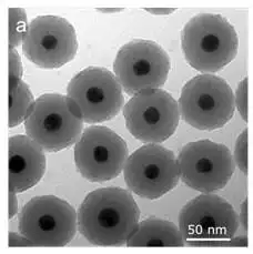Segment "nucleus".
<instances>
[{
	"label": "nucleus",
	"instance_id": "nucleus-4",
	"mask_svg": "<svg viewBox=\"0 0 253 254\" xmlns=\"http://www.w3.org/2000/svg\"><path fill=\"white\" fill-rule=\"evenodd\" d=\"M239 225L236 210L223 197L202 193L187 202L179 213V228L186 242L195 247H226Z\"/></svg>",
	"mask_w": 253,
	"mask_h": 254
},
{
	"label": "nucleus",
	"instance_id": "nucleus-5",
	"mask_svg": "<svg viewBox=\"0 0 253 254\" xmlns=\"http://www.w3.org/2000/svg\"><path fill=\"white\" fill-rule=\"evenodd\" d=\"M67 98L72 111L86 124L114 119L125 102L118 79L101 67H89L78 72L68 84Z\"/></svg>",
	"mask_w": 253,
	"mask_h": 254
},
{
	"label": "nucleus",
	"instance_id": "nucleus-2",
	"mask_svg": "<svg viewBox=\"0 0 253 254\" xmlns=\"http://www.w3.org/2000/svg\"><path fill=\"white\" fill-rule=\"evenodd\" d=\"M185 58L203 73L222 70L236 59L238 34L227 18L217 13H199L186 23L181 32Z\"/></svg>",
	"mask_w": 253,
	"mask_h": 254
},
{
	"label": "nucleus",
	"instance_id": "nucleus-1",
	"mask_svg": "<svg viewBox=\"0 0 253 254\" xmlns=\"http://www.w3.org/2000/svg\"><path fill=\"white\" fill-rule=\"evenodd\" d=\"M77 214L79 232L99 247L124 246L139 227L138 204L128 190L118 187L90 192Z\"/></svg>",
	"mask_w": 253,
	"mask_h": 254
},
{
	"label": "nucleus",
	"instance_id": "nucleus-18",
	"mask_svg": "<svg viewBox=\"0 0 253 254\" xmlns=\"http://www.w3.org/2000/svg\"><path fill=\"white\" fill-rule=\"evenodd\" d=\"M234 162L241 172L248 173V129H245L239 135L234 147Z\"/></svg>",
	"mask_w": 253,
	"mask_h": 254
},
{
	"label": "nucleus",
	"instance_id": "nucleus-26",
	"mask_svg": "<svg viewBox=\"0 0 253 254\" xmlns=\"http://www.w3.org/2000/svg\"><path fill=\"white\" fill-rule=\"evenodd\" d=\"M100 11H102V12H114V11H120V10H123V9H99Z\"/></svg>",
	"mask_w": 253,
	"mask_h": 254
},
{
	"label": "nucleus",
	"instance_id": "nucleus-9",
	"mask_svg": "<svg viewBox=\"0 0 253 254\" xmlns=\"http://www.w3.org/2000/svg\"><path fill=\"white\" fill-rule=\"evenodd\" d=\"M124 116L129 132L144 143L168 140L180 121L179 105L162 89H150L132 96L124 108Z\"/></svg>",
	"mask_w": 253,
	"mask_h": 254
},
{
	"label": "nucleus",
	"instance_id": "nucleus-12",
	"mask_svg": "<svg viewBox=\"0 0 253 254\" xmlns=\"http://www.w3.org/2000/svg\"><path fill=\"white\" fill-rule=\"evenodd\" d=\"M128 160L126 141L106 127L84 129L74 147V162L88 181L105 182L123 172Z\"/></svg>",
	"mask_w": 253,
	"mask_h": 254
},
{
	"label": "nucleus",
	"instance_id": "nucleus-7",
	"mask_svg": "<svg viewBox=\"0 0 253 254\" xmlns=\"http://www.w3.org/2000/svg\"><path fill=\"white\" fill-rule=\"evenodd\" d=\"M18 228L34 247H64L76 234L78 214L60 197L36 196L23 205Z\"/></svg>",
	"mask_w": 253,
	"mask_h": 254
},
{
	"label": "nucleus",
	"instance_id": "nucleus-8",
	"mask_svg": "<svg viewBox=\"0 0 253 254\" xmlns=\"http://www.w3.org/2000/svg\"><path fill=\"white\" fill-rule=\"evenodd\" d=\"M171 69L170 57L160 45L135 39L120 48L114 63V72L128 95L159 89L166 83Z\"/></svg>",
	"mask_w": 253,
	"mask_h": 254
},
{
	"label": "nucleus",
	"instance_id": "nucleus-24",
	"mask_svg": "<svg viewBox=\"0 0 253 254\" xmlns=\"http://www.w3.org/2000/svg\"><path fill=\"white\" fill-rule=\"evenodd\" d=\"M227 246H230V247H248V239L247 237H240V238H237V239H230L227 241Z\"/></svg>",
	"mask_w": 253,
	"mask_h": 254
},
{
	"label": "nucleus",
	"instance_id": "nucleus-21",
	"mask_svg": "<svg viewBox=\"0 0 253 254\" xmlns=\"http://www.w3.org/2000/svg\"><path fill=\"white\" fill-rule=\"evenodd\" d=\"M9 244L8 246L10 248H15V247H34V244L28 240L26 237L23 235L17 234L15 232H9Z\"/></svg>",
	"mask_w": 253,
	"mask_h": 254
},
{
	"label": "nucleus",
	"instance_id": "nucleus-6",
	"mask_svg": "<svg viewBox=\"0 0 253 254\" xmlns=\"http://www.w3.org/2000/svg\"><path fill=\"white\" fill-rule=\"evenodd\" d=\"M83 121L72 111L68 98L46 93L35 101L25 120V130L47 152H57L78 142Z\"/></svg>",
	"mask_w": 253,
	"mask_h": 254
},
{
	"label": "nucleus",
	"instance_id": "nucleus-14",
	"mask_svg": "<svg viewBox=\"0 0 253 254\" xmlns=\"http://www.w3.org/2000/svg\"><path fill=\"white\" fill-rule=\"evenodd\" d=\"M45 150L27 135L9 138V187L17 193L38 183L46 171Z\"/></svg>",
	"mask_w": 253,
	"mask_h": 254
},
{
	"label": "nucleus",
	"instance_id": "nucleus-13",
	"mask_svg": "<svg viewBox=\"0 0 253 254\" xmlns=\"http://www.w3.org/2000/svg\"><path fill=\"white\" fill-rule=\"evenodd\" d=\"M22 50L26 58L37 67L60 68L76 57V30L64 18L39 16L29 23Z\"/></svg>",
	"mask_w": 253,
	"mask_h": 254
},
{
	"label": "nucleus",
	"instance_id": "nucleus-17",
	"mask_svg": "<svg viewBox=\"0 0 253 254\" xmlns=\"http://www.w3.org/2000/svg\"><path fill=\"white\" fill-rule=\"evenodd\" d=\"M29 23L21 8H9V49H15L25 40Z\"/></svg>",
	"mask_w": 253,
	"mask_h": 254
},
{
	"label": "nucleus",
	"instance_id": "nucleus-19",
	"mask_svg": "<svg viewBox=\"0 0 253 254\" xmlns=\"http://www.w3.org/2000/svg\"><path fill=\"white\" fill-rule=\"evenodd\" d=\"M22 65L19 54L16 49H9V87L15 86L21 81Z\"/></svg>",
	"mask_w": 253,
	"mask_h": 254
},
{
	"label": "nucleus",
	"instance_id": "nucleus-23",
	"mask_svg": "<svg viewBox=\"0 0 253 254\" xmlns=\"http://www.w3.org/2000/svg\"><path fill=\"white\" fill-rule=\"evenodd\" d=\"M239 218H240V222L242 223L243 228L247 230L248 229V200L247 199L242 202L241 214H240V216H239Z\"/></svg>",
	"mask_w": 253,
	"mask_h": 254
},
{
	"label": "nucleus",
	"instance_id": "nucleus-25",
	"mask_svg": "<svg viewBox=\"0 0 253 254\" xmlns=\"http://www.w3.org/2000/svg\"><path fill=\"white\" fill-rule=\"evenodd\" d=\"M148 12H151L153 15H169V13H171L175 11V9H146Z\"/></svg>",
	"mask_w": 253,
	"mask_h": 254
},
{
	"label": "nucleus",
	"instance_id": "nucleus-10",
	"mask_svg": "<svg viewBox=\"0 0 253 254\" xmlns=\"http://www.w3.org/2000/svg\"><path fill=\"white\" fill-rule=\"evenodd\" d=\"M124 175L131 192L144 199L157 200L178 186L180 170L171 150L148 143L128 158Z\"/></svg>",
	"mask_w": 253,
	"mask_h": 254
},
{
	"label": "nucleus",
	"instance_id": "nucleus-3",
	"mask_svg": "<svg viewBox=\"0 0 253 254\" xmlns=\"http://www.w3.org/2000/svg\"><path fill=\"white\" fill-rule=\"evenodd\" d=\"M180 116L187 124L203 131L221 129L232 119L236 100L231 87L215 74H199L182 88Z\"/></svg>",
	"mask_w": 253,
	"mask_h": 254
},
{
	"label": "nucleus",
	"instance_id": "nucleus-20",
	"mask_svg": "<svg viewBox=\"0 0 253 254\" xmlns=\"http://www.w3.org/2000/svg\"><path fill=\"white\" fill-rule=\"evenodd\" d=\"M248 81H249V79L246 77L239 83L236 96H234L237 109L246 122L248 121Z\"/></svg>",
	"mask_w": 253,
	"mask_h": 254
},
{
	"label": "nucleus",
	"instance_id": "nucleus-22",
	"mask_svg": "<svg viewBox=\"0 0 253 254\" xmlns=\"http://www.w3.org/2000/svg\"><path fill=\"white\" fill-rule=\"evenodd\" d=\"M17 192L13 190V188L9 187V219L15 218L18 211V201L16 197Z\"/></svg>",
	"mask_w": 253,
	"mask_h": 254
},
{
	"label": "nucleus",
	"instance_id": "nucleus-16",
	"mask_svg": "<svg viewBox=\"0 0 253 254\" xmlns=\"http://www.w3.org/2000/svg\"><path fill=\"white\" fill-rule=\"evenodd\" d=\"M29 86L22 80L9 87V128H13L26 120L35 103Z\"/></svg>",
	"mask_w": 253,
	"mask_h": 254
},
{
	"label": "nucleus",
	"instance_id": "nucleus-11",
	"mask_svg": "<svg viewBox=\"0 0 253 254\" xmlns=\"http://www.w3.org/2000/svg\"><path fill=\"white\" fill-rule=\"evenodd\" d=\"M177 160L185 185L202 193L223 189L236 169V162L227 145L211 140L186 144Z\"/></svg>",
	"mask_w": 253,
	"mask_h": 254
},
{
	"label": "nucleus",
	"instance_id": "nucleus-15",
	"mask_svg": "<svg viewBox=\"0 0 253 254\" xmlns=\"http://www.w3.org/2000/svg\"><path fill=\"white\" fill-rule=\"evenodd\" d=\"M186 243L179 227L167 220L150 218L139 223L126 247L130 248H181Z\"/></svg>",
	"mask_w": 253,
	"mask_h": 254
}]
</instances>
